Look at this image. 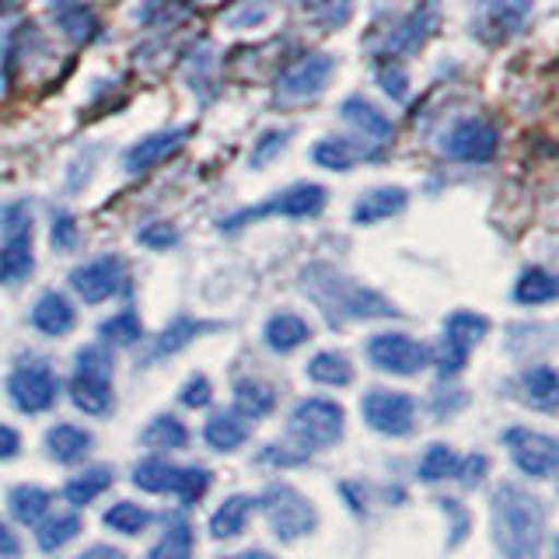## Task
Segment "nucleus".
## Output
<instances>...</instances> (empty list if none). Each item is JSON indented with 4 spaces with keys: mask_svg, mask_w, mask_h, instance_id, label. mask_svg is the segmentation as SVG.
I'll return each mask as SVG.
<instances>
[{
    "mask_svg": "<svg viewBox=\"0 0 559 559\" xmlns=\"http://www.w3.org/2000/svg\"><path fill=\"white\" fill-rule=\"evenodd\" d=\"M441 507H444V514H451L454 518V535L448 538V549H454V546H462L465 542V535H468V528H472V518H468V511L459 503V500H441Z\"/></svg>",
    "mask_w": 559,
    "mask_h": 559,
    "instance_id": "nucleus-51",
    "label": "nucleus"
},
{
    "mask_svg": "<svg viewBox=\"0 0 559 559\" xmlns=\"http://www.w3.org/2000/svg\"><path fill=\"white\" fill-rule=\"evenodd\" d=\"M136 241L147 245L154 252H165V249H175V245H179V231H175L168 221H151L136 231Z\"/></svg>",
    "mask_w": 559,
    "mask_h": 559,
    "instance_id": "nucleus-46",
    "label": "nucleus"
},
{
    "mask_svg": "<svg viewBox=\"0 0 559 559\" xmlns=\"http://www.w3.org/2000/svg\"><path fill=\"white\" fill-rule=\"evenodd\" d=\"M489 332V319L476 311H451L448 322H444V336L437 354L430 349V364H437V371L444 378L459 374L462 367L468 364V354L476 349Z\"/></svg>",
    "mask_w": 559,
    "mask_h": 559,
    "instance_id": "nucleus-8",
    "label": "nucleus"
},
{
    "mask_svg": "<svg viewBox=\"0 0 559 559\" xmlns=\"http://www.w3.org/2000/svg\"><path fill=\"white\" fill-rule=\"evenodd\" d=\"M262 340H266L273 354H294L297 346H305L311 340V325L294 311H276L270 314L266 329H262Z\"/></svg>",
    "mask_w": 559,
    "mask_h": 559,
    "instance_id": "nucleus-23",
    "label": "nucleus"
},
{
    "mask_svg": "<svg viewBox=\"0 0 559 559\" xmlns=\"http://www.w3.org/2000/svg\"><path fill=\"white\" fill-rule=\"evenodd\" d=\"M259 511L266 518V524L273 528V535L280 542H297L314 532V524H319V511H314V503L297 493L290 483H273L266 486V493L259 500Z\"/></svg>",
    "mask_w": 559,
    "mask_h": 559,
    "instance_id": "nucleus-5",
    "label": "nucleus"
},
{
    "mask_svg": "<svg viewBox=\"0 0 559 559\" xmlns=\"http://www.w3.org/2000/svg\"><path fill=\"white\" fill-rule=\"evenodd\" d=\"M214 329H221L217 322H200V319H175L162 336H157V343H154V357H171V354H179V349H186L192 340H200V336H206V332H214Z\"/></svg>",
    "mask_w": 559,
    "mask_h": 559,
    "instance_id": "nucleus-32",
    "label": "nucleus"
},
{
    "mask_svg": "<svg viewBox=\"0 0 559 559\" xmlns=\"http://www.w3.org/2000/svg\"><path fill=\"white\" fill-rule=\"evenodd\" d=\"M535 0H476L479 35L489 43L511 39L514 32L528 25Z\"/></svg>",
    "mask_w": 559,
    "mask_h": 559,
    "instance_id": "nucleus-18",
    "label": "nucleus"
},
{
    "mask_svg": "<svg viewBox=\"0 0 559 559\" xmlns=\"http://www.w3.org/2000/svg\"><path fill=\"white\" fill-rule=\"evenodd\" d=\"M8 395H11L17 413L39 416V413H49L52 406H57L60 378L46 360H25V364H17L8 378Z\"/></svg>",
    "mask_w": 559,
    "mask_h": 559,
    "instance_id": "nucleus-9",
    "label": "nucleus"
},
{
    "mask_svg": "<svg viewBox=\"0 0 559 559\" xmlns=\"http://www.w3.org/2000/svg\"><path fill=\"white\" fill-rule=\"evenodd\" d=\"M52 22H57V28L67 35L70 43H78V46H87L98 35V28H102V22H98V14L92 11V8H84V4H67V8H60L57 11V17H52Z\"/></svg>",
    "mask_w": 559,
    "mask_h": 559,
    "instance_id": "nucleus-36",
    "label": "nucleus"
},
{
    "mask_svg": "<svg viewBox=\"0 0 559 559\" xmlns=\"http://www.w3.org/2000/svg\"><path fill=\"white\" fill-rule=\"evenodd\" d=\"M0 284H22L35 270L32 252V206L28 203H8L0 206Z\"/></svg>",
    "mask_w": 559,
    "mask_h": 559,
    "instance_id": "nucleus-7",
    "label": "nucleus"
},
{
    "mask_svg": "<svg viewBox=\"0 0 559 559\" xmlns=\"http://www.w3.org/2000/svg\"><path fill=\"white\" fill-rule=\"evenodd\" d=\"M329 203V192L319 182H294L276 197L262 200L241 214L221 221V231H235L241 224H252V221H266V217H290V221H305V217H319Z\"/></svg>",
    "mask_w": 559,
    "mask_h": 559,
    "instance_id": "nucleus-6",
    "label": "nucleus"
},
{
    "mask_svg": "<svg viewBox=\"0 0 559 559\" xmlns=\"http://www.w3.org/2000/svg\"><path fill=\"white\" fill-rule=\"evenodd\" d=\"M301 287L322 308L332 329L354 319H395L399 314V308L392 301H384L378 290L360 287L357 280L336 273L332 266H308L301 276Z\"/></svg>",
    "mask_w": 559,
    "mask_h": 559,
    "instance_id": "nucleus-2",
    "label": "nucleus"
},
{
    "mask_svg": "<svg viewBox=\"0 0 559 559\" xmlns=\"http://www.w3.org/2000/svg\"><path fill=\"white\" fill-rule=\"evenodd\" d=\"M210 70H214V52H210L206 46L192 49V52H189V60H186V78H189V84L197 87L200 95H203V81H206V78L214 81V74H210Z\"/></svg>",
    "mask_w": 559,
    "mask_h": 559,
    "instance_id": "nucleus-48",
    "label": "nucleus"
},
{
    "mask_svg": "<svg viewBox=\"0 0 559 559\" xmlns=\"http://www.w3.org/2000/svg\"><path fill=\"white\" fill-rule=\"evenodd\" d=\"M305 459H308V451H301V448H297V451H287V448H280V444H270L266 451L259 454V462H262V465H301Z\"/></svg>",
    "mask_w": 559,
    "mask_h": 559,
    "instance_id": "nucleus-52",
    "label": "nucleus"
},
{
    "mask_svg": "<svg viewBox=\"0 0 559 559\" xmlns=\"http://www.w3.org/2000/svg\"><path fill=\"white\" fill-rule=\"evenodd\" d=\"M224 559H273L266 549H249V552H238V556H224Z\"/></svg>",
    "mask_w": 559,
    "mask_h": 559,
    "instance_id": "nucleus-56",
    "label": "nucleus"
},
{
    "mask_svg": "<svg viewBox=\"0 0 559 559\" xmlns=\"http://www.w3.org/2000/svg\"><path fill=\"white\" fill-rule=\"evenodd\" d=\"M454 465H459V454L448 444H430L427 454L419 459V479L424 483H441L454 476Z\"/></svg>",
    "mask_w": 559,
    "mask_h": 559,
    "instance_id": "nucleus-42",
    "label": "nucleus"
},
{
    "mask_svg": "<svg viewBox=\"0 0 559 559\" xmlns=\"http://www.w3.org/2000/svg\"><path fill=\"white\" fill-rule=\"evenodd\" d=\"M179 402H182L186 409H206L210 402H214V384L206 381V374H192V378L182 384Z\"/></svg>",
    "mask_w": 559,
    "mask_h": 559,
    "instance_id": "nucleus-47",
    "label": "nucleus"
},
{
    "mask_svg": "<svg viewBox=\"0 0 559 559\" xmlns=\"http://www.w3.org/2000/svg\"><path fill=\"white\" fill-rule=\"evenodd\" d=\"M559 297V280L549 273V270H542V266H532V270H524L518 276V284H514V301L518 305H552Z\"/></svg>",
    "mask_w": 559,
    "mask_h": 559,
    "instance_id": "nucleus-31",
    "label": "nucleus"
},
{
    "mask_svg": "<svg viewBox=\"0 0 559 559\" xmlns=\"http://www.w3.org/2000/svg\"><path fill=\"white\" fill-rule=\"evenodd\" d=\"M32 325H35V332H43V336L60 340V336H67V332L78 325V311H74V305H70L63 294L46 290L39 301H35V308H32Z\"/></svg>",
    "mask_w": 559,
    "mask_h": 559,
    "instance_id": "nucleus-21",
    "label": "nucleus"
},
{
    "mask_svg": "<svg viewBox=\"0 0 559 559\" xmlns=\"http://www.w3.org/2000/svg\"><path fill=\"white\" fill-rule=\"evenodd\" d=\"M266 14H270V0H235V4L224 11V22L231 28H249V25H259Z\"/></svg>",
    "mask_w": 559,
    "mask_h": 559,
    "instance_id": "nucleus-44",
    "label": "nucleus"
},
{
    "mask_svg": "<svg viewBox=\"0 0 559 559\" xmlns=\"http://www.w3.org/2000/svg\"><path fill=\"white\" fill-rule=\"evenodd\" d=\"M252 511H255L252 497H245V493L227 497L214 511V518H210V535L214 538H238L245 532V524H249Z\"/></svg>",
    "mask_w": 559,
    "mask_h": 559,
    "instance_id": "nucleus-29",
    "label": "nucleus"
},
{
    "mask_svg": "<svg viewBox=\"0 0 559 559\" xmlns=\"http://www.w3.org/2000/svg\"><path fill=\"white\" fill-rule=\"evenodd\" d=\"M378 84H381V92L392 95L395 102H402L409 95V78L402 74V67H395V63H381L378 67Z\"/></svg>",
    "mask_w": 559,
    "mask_h": 559,
    "instance_id": "nucleus-50",
    "label": "nucleus"
},
{
    "mask_svg": "<svg viewBox=\"0 0 559 559\" xmlns=\"http://www.w3.org/2000/svg\"><path fill=\"white\" fill-rule=\"evenodd\" d=\"M290 136H294L290 130H270V133H262L255 140V147H252V157H249L252 168H266L273 157L290 144Z\"/></svg>",
    "mask_w": 559,
    "mask_h": 559,
    "instance_id": "nucleus-45",
    "label": "nucleus"
},
{
    "mask_svg": "<svg viewBox=\"0 0 559 559\" xmlns=\"http://www.w3.org/2000/svg\"><path fill=\"white\" fill-rule=\"evenodd\" d=\"M192 549H197V538H192L189 521H168L165 535L157 538V546L147 552V559H192Z\"/></svg>",
    "mask_w": 559,
    "mask_h": 559,
    "instance_id": "nucleus-37",
    "label": "nucleus"
},
{
    "mask_svg": "<svg viewBox=\"0 0 559 559\" xmlns=\"http://www.w3.org/2000/svg\"><path fill=\"white\" fill-rule=\"evenodd\" d=\"M105 528H112L119 535H144L147 524H151V511L147 507H140L133 500H119L112 503L109 511H105Z\"/></svg>",
    "mask_w": 559,
    "mask_h": 559,
    "instance_id": "nucleus-38",
    "label": "nucleus"
},
{
    "mask_svg": "<svg viewBox=\"0 0 559 559\" xmlns=\"http://www.w3.org/2000/svg\"><path fill=\"white\" fill-rule=\"evenodd\" d=\"M332 74H336V60L329 52H301L284 74H280L276 84V98L284 105H297V102H308V98H319Z\"/></svg>",
    "mask_w": 559,
    "mask_h": 559,
    "instance_id": "nucleus-11",
    "label": "nucleus"
},
{
    "mask_svg": "<svg viewBox=\"0 0 559 559\" xmlns=\"http://www.w3.org/2000/svg\"><path fill=\"white\" fill-rule=\"evenodd\" d=\"M49 503H52V493L43 486H14L8 493V511L17 524H25V528H35L46 514H49Z\"/></svg>",
    "mask_w": 559,
    "mask_h": 559,
    "instance_id": "nucleus-26",
    "label": "nucleus"
},
{
    "mask_svg": "<svg viewBox=\"0 0 559 559\" xmlns=\"http://www.w3.org/2000/svg\"><path fill=\"white\" fill-rule=\"evenodd\" d=\"M112 354L105 346H81L70 374V402L84 416H109L116 406L112 392Z\"/></svg>",
    "mask_w": 559,
    "mask_h": 559,
    "instance_id": "nucleus-3",
    "label": "nucleus"
},
{
    "mask_svg": "<svg viewBox=\"0 0 559 559\" xmlns=\"http://www.w3.org/2000/svg\"><path fill=\"white\" fill-rule=\"evenodd\" d=\"M102 340L112 343V346H133L140 336H144V322H140V314L133 308H122L119 314L102 322Z\"/></svg>",
    "mask_w": 559,
    "mask_h": 559,
    "instance_id": "nucleus-40",
    "label": "nucleus"
},
{
    "mask_svg": "<svg viewBox=\"0 0 559 559\" xmlns=\"http://www.w3.org/2000/svg\"><path fill=\"white\" fill-rule=\"evenodd\" d=\"M340 116L354 127L364 140H371V144H378V147H384L389 140L395 136V122L384 116L374 102H367V98H360V95H349L343 105H340Z\"/></svg>",
    "mask_w": 559,
    "mask_h": 559,
    "instance_id": "nucleus-19",
    "label": "nucleus"
},
{
    "mask_svg": "<svg viewBox=\"0 0 559 559\" xmlns=\"http://www.w3.org/2000/svg\"><path fill=\"white\" fill-rule=\"evenodd\" d=\"M276 409V392L273 384L259 378H241L235 384V413L245 419H266Z\"/></svg>",
    "mask_w": 559,
    "mask_h": 559,
    "instance_id": "nucleus-28",
    "label": "nucleus"
},
{
    "mask_svg": "<svg viewBox=\"0 0 559 559\" xmlns=\"http://www.w3.org/2000/svg\"><path fill=\"white\" fill-rule=\"evenodd\" d=\"M521 384H524V399H528L535 409H542V413H556V402H559V378H556V371H552L549 364H538V367H532V371H524Z\"/></svg>",
    "mask_w": 559,
    "mask_h": 559,
    "instance_id": "nucleus-34",
    "label": "nucleus"
},
{
    "mask_svg": "<svg viewBox=\"0 0 559 559\" xmlns=\"http://www.w3.org/2000/svg\"><path fill=\"white\" fill-rule=\"evenodd\" d=\"M493 538L507 559H538L546 538V503L518 483L493 489Z\"/></svg>",
    "mask_w": 559,
    "mask_h": 559,
    "instance_id": "nucleus-1",
    "label": "nucleus"
},
{
    "mask_svg": "<svg viewBox=\"0 0 559 559\" xmlns=\"http://www.w3.org/2000/svg\"><path fill=\"white\" fill-rule=\"evenodd\" d=\"M78 559H127L119 549H112V546H92L87 552H81Z\"/></svg>",
    "mask_w": 559,
    "mask_h": 559,
    "instance_id": "nucleus-55",
    "label": "nucleus"
},
{
    "mask_svg": "<svg viewBox=\"0 0 559 559\" xmlns=\"http://www.w3.org/2000/svg\"><path fill=\"white\" fill-rule=\"evenodd\" d=\"M346 430V413L340 402L322 399V395H311L301 399L294 406L290 419H287V433L290 441L301 448V451H322L332 448L343 437Z\"/></svg>",
    "mask_w": 559,
    "mask_h": 559,
    "instance_id": "nucleus-4",
    "label": "nucleus"
},
{
    "mask_svg": "<svg viewBox=\"0 0 559 559\" xmlns=\"http://www.w3.org/2000/svg\"><path fill=\"white\" fill-rule=\"evenodd\" d=\"M17 451H22V433L8 424H0V462L17 459Z\"/></svg>",
    "mask_w": 559,
    "mask_h": 559,
    "instance_id": "nucleus-53",
    "label": "nucleus"
},
{
    "mask_svg": "<svg viewBox=\"0 0 559 559\" xmlns=\"http://www.w3.org/2000/svg\"><path fill=\"white\" fill-rule=\"evenodd\" d=\"M210 479H214V476H210V468H203V465L175 468V479H171V489H168V493H175L186 507H192V503H200V500L206 497Z\"/></svg>",
    "mask_w": 559,
    "mask_h": 559,
    "instance_id": "nucleus-39",
    "label": "nucleus"
},
{
    "mask_svg": "<svg viewBox=\"0 0 559 559\" xmlns=\"http://www.w3.org/2000/svg\"><path fill=\"white\" fill-rule=\"evenodd\" d=\"M305 371L314 384H329V389H343V384L354 381V364L346 360V354H336V349L314 354Z\"/></svg>",
    "mask_w": 559,
    "mask_h": 559,
    "instance_id": "nucleus-35",
    "label": "nucleus"
},
{
    "mask_svg": "<svg viewBox=\"0 0 559 559\" xmlns=\"http://www.w3.org/2000/svg\"><path fill=\"white\" fill-rule=\"evenodd\" d=\"M46 4L60 11V8H67V4H74V0H46Z\"/></svg>",
    "mask_w": 559,
    "mask_h": 559,
    "instance_id": "nucleus-57",
    "label": "nucleus"
},
{
    "mask_svg": "<svg viewBox=\"0 0 559 559\" xmlns=\"http://www.w3.org/2000/svg\"><path fill=\"white\" fill-rule=\"evenodd\" d=\"M444 154L451 162H462V165H489L497 157L500 147V133L489 119H459L454 127L444 133Z\"/></svg>",
    "mask_w": 559,
    "mask_h": 559,
    "instance_id": "nucleus-13",
    "label": "nucleus"
},
{
    "mask_svg": "<svg viewBox=\"0 0 559 559\" xmlns=\"http://www.w3.org/2000/svg\"><path fill=\"white\" fill-rule=\"evenodd\" d=\"M503 444L511 451L514 465L532 479H552V472L559 465V444L549 433H538L528 427H511L503 433Z\"/></svg>",
    "mask_w": 559,
    "mask_h": 559,
    "instance_id": "nucleus-14",
    "label": "nucleus"
},
{
    "mask_svg": "<svg viewBox=\"0 0 559 559\" xmlns=\"http://www.w3.org/2000/svg\"><path fill=\"white\" fill-rule=\"evenodd\" d=\"M486 472H489L486 454H468V459H459V465H454V479L468 489H476L486 479Z\"/></svg>",
    "mask_w": 559,
    "mask_h": 559,
    "instance_id": "nucleus-49",
    "label": "nucleus"
},
{
    "mask_svg": "<svg viewBox=\"0 0 559 559\" xmlns=\"http://www.w3.org/2000/svg\"><path fill=\"white\" fill-rule=\"evenodd\" d=\"M17 552H22V546H17V538L14 532L8 528L4 521H0V559H14Z\"/></svg>",
    "mask_w": 559,
    "mask_h": 559,
    "instance_id": "nucleus-54",
    "label": "nucleus"
},
{
    "mask_svg": "<svg viewBox=\"0 0 559 559\" xmlns=\"http://www.w3.org/2000/svg\"><path fill=\"white\" fill-rule=\"evenodd\" d=\"M140 441H144L151 451H182L189 444V427L179 416L162 413L144 427V437H140Z\"/></svg>",
    "mask_w": 559,
    "mask_h": 559,
    "instance_id": "nucleus-33",
    "label": "nucleus"
},
{
    "mask_svg": "<svg viewBox=\"0 0 559 559\" xmlns=\"http://www.w3.org/2000/svg\"><path fill=\"white\" fill-rule=\"evenodd\" d=\"M437 25H441V8H437L433 0H419V4L395 25L389 39H384V52H389V57H413V52H419L430 43Z\"/></svg>",
    "mask_w": 559,
    "mask_h": 559,
    "instance_id": "nucleus-16",
    "label": "nucleus"
},
{
    "mask_svg": "<svg viewBox=\"0 0 559 559\" xmlns=\"http://www.w3.org/2000/svg\"><path fill=\"white\" fill-rule=\"evenodd\" d=\"M175 468L165 459H144L136 468H133V486L144 489V493H168L171 489V479H175Z\"/></svg>",
    "mask_w": 559,
    "mask_h": 559,
    "instance_id": "nucleus-41",
    "label": "nucleus"
},
{
    "mask_svg": "<svg viewBox=\"0 0 559 559\" xmlns=\"http://www.w3.org/2000/svg\"><path fill=\"white\" fill-rule=\"evenodd\" d=\"M81 514L78 511H67V514H49L35 524V542H39L43 552H60L67 542H74L81 535Z\"/></svg>",
    "mask_w": 559,
    "mask_h": 559,
    "instance_id": "nucleus-30",
    "label": "nucleus"
},
{
    "mask_svg": "<svg viewBox=\"0 0 559 559\" xmlns=\"http://www.w3.org/2000/svg\"><path fill=\"white\" fill-rule=\"evenodd\" d=\"M203 441L214 451L231 454V451H238L245 441H249V419L238 416L235 409L214 413L206 419V427H203Z\"/></svg>",
    "mask_w": 559,
    "mask_h": 559,
    "instance_id": "nucleus-24",
    "label": "nucleus"
},
{
    "mask_svg": "<svg viewBox=\"0 0 559 559\" xmlns=\"http://www.w3.org/2000/svg\"><path fill=\"white\" fill-rule=\"evenodd\" d=\"M305 8H325V0H301Z\"/></svg>",
    "mask_w": 559,
    "mask_h": 559,
    "instance_id": "nucleus-58",
    "label": "nucleus"
},
{
    "mask_svg": "<svg viewBox=\"0 0 559 559\" xmlns=\"http://www.w3.org/2000/svg\"><path fill=\"white\" fill-rule=\"evenodd\" d=\"M70 287L87 305H102L127 287V262L119 255H98L70 273Z\"/></svg>",
    "mask_w": 559,
    "mask_h": 559,
    "instance_id": "nucleus-15",
    "label": "nucleus"
},
{
    "mask_svg": "<svg viewBox=\"0 0 559 559\" xmlns=\"http://www.w3.org/2000/svg\"><path fill=\"white\" fill-rule=\"evenodd\" d=\"M49 241L57 252H74L78 241H81V227H78V217L67 214V210H57L49 221Z\"/></svg>",
    "mask_w": 559,
    "mask_h": 559,
    "instance_id": "nucleus-43",
    "label": "nucleus"
},
{
    "mask_svg": "<svg viewBox=\"0 0 559 559\" xmlns=\"http://www.w3.org/2000/svg\"><path fill=\"white\" fill-rule=\"evenodd\" d=\"M364 424L384 437H406L416 430V399L392 389H371L360 399Z\"/></svg>",
    "mask_w": 559,
    "mask_h": 559,
    "instance_id": "nucleus-12",
    "label": "nucleus"
},
{
    "mask_svg": "<svg viewBox=\"0 0 559 559\" xmlns=\"http://www.w3.org/2000/svg\"><path fill=\"white\" fill-rule=\"evenodd\" d=\"M189 127H175V130H157V133H147L140 136L136 144L122 154V168H127L130 175H144L157 165H165L168 157H175L189 140Z\"/></svg>",
    "mask_w": 559,
    "mask_h": 559,
    "instance_id": "nucleus-17",
    "label": "nucleus"
},
{
    "mask_svg": "<svg viewBox=\"0 0 559 559\" xmlns=\"http://www.w3.org/2000/svg\"><path fill=\"white\" fill-rule=\"evenodd\" d=\"M92 448H95V437L87 433L84 427H74V424H57V427H49V433H46V454L52 462H60V465L84 462Z\"/></svg>",
    "mask_w": 559,
    "mask_h": 559,
    "instance_id": "nucleus-22",
    "label": "nucleus"
},
{
    "mask_svg": "<svg viewBox=\"0 0 559 559\" xmlns=\"http://www.w3.org/2000/svg\"><path fill=\"white\" fill-rule=\"evenodd\" d=\"M112 483H116V472L109 465H92V468L78 472V476L63 486V497H67L70 507H74V511H81V507L98 500Z\"/></svg>",
    "mask_w": 559,
    "mask_h": 559,
    "instance_id": "nucleus-27",
    "label": "nucleus"
},
{
    "mask_svg": "<svg viewBox=\"0 0 559 559\" xmlns=\"http://www.w3.org/2000/svg\"><path fill=\"white\" fill-rule=\"evenodd\" d=\"M367 360L384 374L413 378L430 367V346L406 336V332H378L367 340Z\"/></svg>",
    "mask_w": 559,
    "mask_h": 559,
    "instance_id": "nucleus-10",
    "label": "nucleus"
},
{
    "mask_svg": "<svg viewBox=\"0 0 559 559\" xmlns=\"http://www.w3.org/2000/svg\"><path fill=\"white\" fill-rule=\"evenodd\" d=\"M409 206V192L402 186H378V189H367L364 197H357L354 203V224H378V221H389L395 214Z\"/></svg>",
    "mask_w": 559,
    "mask_h": 559,
    "instance_id": "nucleus-20",
    "label": "nucleus"
},
{
    "mask_svg": "<svg viewBox=\"0 0 559 559\" xmlns=\"http://www.w3.org/2000/svg\"><path fill=\"white\" fill-rule=\"evenodd\" d=\"M364 154L367 151L360 144H354L349 136H322L319 144L311 147V162L329 171H349L354 165L367 162Z\"/></svg>",
    "mask_w": 559,
    "mask_h": 559,
    "instance_id": "nucleus-25",
    "label": "nucleus"
}]
</instances>
